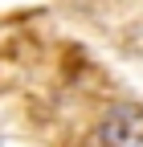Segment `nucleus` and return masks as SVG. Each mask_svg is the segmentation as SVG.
I'll return each instance as SVG.
<instances>
[{"mask_svg": "<svg viewBox=\"0 0 143 147\" xmlns=\"http://www.w3.org/2000/svg\"><path fill=\"white\" fill-rule=\"evenodd\" d=\"M102 147H143V106L119 102L102 123Z\"/></svg>", "mask_w": 143, "mask_h": 147, "instance_id": "f257e3e1", "label": "nucleus"}]
</instances>
